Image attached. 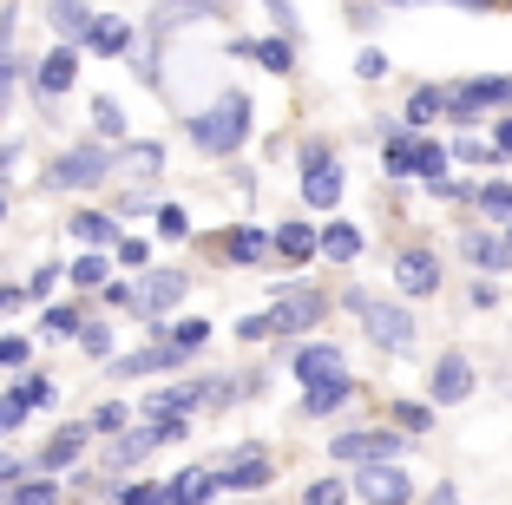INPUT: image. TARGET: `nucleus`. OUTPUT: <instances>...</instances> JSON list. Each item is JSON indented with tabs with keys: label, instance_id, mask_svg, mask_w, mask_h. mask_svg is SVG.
<instances>
[{
	"label": "nucleus",
	"instance_id": "obj_34",
	"mask_svg": "<svg viewBox=\"0 0 512 505\" xmlns=\"http://www.w3.org/2000/svg\"><path fill=\"white\" fill-rule=\"evenodd\" d=\"M46 335H86V322H79L73 302H53V309H46Z\"/></svg>",
	"mask_w": 512,
	"mask_h": 505
},
{
	"label": "nucleus",
	"instance_id": "obj_21",
	"mask_svg": "<svg viewBox=\"0 0 512 505\" xmlns=\"http://www.w3.org/2000/svg\"><path fill=\"white\" fill-rule=\"evenodd\" d=\"M92 20H99V14H92L86 0H53V27H60V33H66V46H86V33H92Z\"/></svg>",
	"mask_w": 512,
	"mask_h": 505
},
{
	"label": "nucleus",
	"instance_id": "obj_50",
	"mask_svg": "<svg viewBox=\"0 0 512 505\" xmlns=\"http://www.w3.org/2000/svg\"><path fill=\"white\" fill-rule=\"evenodd\" d=\"M119 263H132V269H138V263H151V250H145L138 237H125V243H119Z\"/></svg>",
	"mask_w": 512,
	"mask_h": 505
},
{
	"label": "nucleus",
	"instance_id": "obj_46",
	"mask_svg": "<svg viewBox=\"0 0 512 505\" xmlns=\"http://www.w3.org/2000/svg\"><path fill=\"white\" fill-rule=\"evenodd\" d=\"M237 335H243V342H263V335H276V322H270V315H243Z\"/></svg>",
	"mask_w": 512,
	"mask_h": 505
},
{
	"label": "nucleus",
	"instance_id": "obj_56",
	"mask_svg": "<svg viewBox=\"0 0 512 505\" xmlns=\"http://www.w3.org/2000/svg\"><path fill=\"white\" fill-rule=\"evenodd\" d=\"M499 151H512V119H499V138H493Z\"/></svg>",
	"mask_w": 512,
	"mask_h": 505
},
{
	"label": "nucleus",
	"instance_id": "obj_53",
	"mask_svg": "<svg viewBox=\"0 0 512 505\" xmlns=\"http://www.w3.org/2000/svg\"><path fill=\"white\" fill-rule=\"evenodd\" d=\"M132 171H158V145H132Z\"/></svg>",
	"mask_w": 512,
	"mask_h": 505
},
{
	"label": "nucleus",
	"instance_id": "obj_52",
	"mask_svg": "<svg viewBox=\"0 0 512 505\" xmlns=\"http://www.w3.org/2000/svg\"><path fill=\"white\" fill-rule=\"evenodd\" d=\"M27 401L33 407H53V381H40V374H33V381H27Z\"/></svg>",
	"mask_w": 512,
	"mask_h": 505
},
{
	"label": "nucleus",
	"instance_id": "obj_45",
	"mask_svg": "<svg viewBox=\"0 0 512 505\" xmlns=\"http://www.w3.org/2000/svg\"><path fill=\"white\" fill-rule=\"evenodd\" d=\"M119 505H165V486H125Z\"/></svg>",
	"mask_w": 512,
	"mask_h": 505
},
{
	"label": "nucleus",
	"instance_id": "obj_31",
	"mask_svg": "<svg viewBox=\"0 0 512 505\" xmlns=\"http://www.w3.org/2000/svg\"><path fill=\"white\" fill-rule=\"evenodd\" d=\"M467 263H480V269H506V263H512V243H493V237H467Z\"/></svg>",
	"mask_w": 512,
	"mask_h": 505
},
{
	"label": "nucleus",
	"instance_id": "obj_15",
	"mask_svg": "<svg viewBox=\"0 0 512 505\" xmlns=\"http://www.w3.org/2000/svg\"><path fill=\"white\" fill-rule=\"evenodd\" d=\"M276 256H283V263L322 256V230H309V223H276Z\"/></svg>",
	"mask_w": 512,
	"mask_h": 505
},
{
	"label": "nucleus",
	"instance_id": "obj_49",
	"mask_svg": "<svg viewBox=\"0 0 512 505\" xmlns=\"http://www.w3.org/2000/svg\"><path fill=\"white\" fill-rule=\"evenodd\" d=\"M355 73H362V79H381V73H388V60H381V53H375V46H368V53H362V60H355Z\"/></svg>",
	"mask_w": 512,
	"mask_h": 505
},
{
	"label": "nucleus",
	"instance_id": "obj_7",
	"mask_svg": "<svg viewBox=\"0 0 512 505\" xmlns=\"http://www.w3.org/2000/svg\"><path fill=\"white\" fill-rule=\"evenodd\" d=\"M335 460L342 466H375V460H394V453H401V433H335V446H329Z\"/></svg>",
	"mask_w": 512,
	"mask_h": 505
},
{
	"label": "nucleus",
	"instance_id": "obj_22",
	"mask_svg": "<svg viewBox=\"0 0 512 505\" xmlns=\"http://www.w3.org/2000/svg\"><path fill=\"white\" fill-rule=\"evenodd\" d=\"M79 243H92V250H106V243H119V223L106 217V210H73V223H66Z\"/></svg>",
	"mask_w": 512,
	"mask_h": 505
},
{
	"label": "nucleus",
	"instance_id": "obj_23",
	"mask_svg": "<svg viewBox=\"0 0 512 505\" xmlns=\"http://www.w3.org/2000/svg\"><path fill=\"white\" fill-rule=\"evenodd\" d=\"M348 394H355V381H348V374H335V381H316L309 394H302V414H316V420H322V414H335Z\"/></svg>",
	"mask_w": 512,
	"mask_h": 505
},
{
	"label": "nucleus",
	"instance_id": "obj_58",
	"mask_svg": "<svg viewBox=\"0 0 512 505\" xmlns=\"http://www.w3.org/2000/svg\"><path fill=\"white\" fill-rule=\"evenodd\" d=\"M506 243H512V223H506Z\"/></svg>",
	"mask_w": 512,
	"mask_h": 505
},
{
	"label": "nucleus",
	"instance_id": "obj_44",
	"mask_svg": "<svg viewBox=\"0 0 512 505\" xmlns=\"http://www.w3.org/2000/svg\"><path fill=\"white\" fill-rule=\"evenodd\" d=\"M106 309H138V289L112 276V283H106Z\"/></svg>",
	"mask_w": 512,
	"mask_h": 505
},
{
	"label": "nucleus",
	"instance_id": "obj_3",
	"mask_svg": "<svg viewBox=\"0 0 512 505\" xmlns=\"http://www.w3.org/2000/svg\"><path fill=\"white\" fill-rule=\"evenodd\" d=\"M302 204H342V164H335L329 145H302Z\"/></svg>",
	"mask_w": 512,
	"mask_h": 505
},
{
	"label": "nucleus",
	"instance_id": "obj_57",
	"mask_svg": "<svg viewBox=\"0 0 512 505\" xmlns=\"http://www.w3.org/2000/svg\"><path fill=\"white\" fill-rule=\"evenodd\" d=\"M0 217H7V197H0Z\"/></svg>",
	"mask_w": 512,
	"mask_h": 505
},
{
	"label": "nucleus",
	"instance_id": "obj_10",
	"mask_svg": "<svg viewBox=\"0 0 512 505\" xmlns=\"http://www.w3.org/2000/svg\"><path fill=\"white\" fill-rule=\"evenodd\" d=\"M112 368H119V381H138V374H171V368H184V348H171V342H151V348H138V355L112 361Z\"/></svg>",
	"mask_w": 512,
	"mask_h": 505
},
{
	"label": "nucleus",
	"instance_id": "obj_25",
	"mask_svg": "<svg viewBox=\"0 0 512 505\" xmlns=\"http://www.w3.org/2000/svg\"><path fill=\"white\" fill-rule=\"evenodd\" d=\"M322 256H329V263H355V256H362V230L335 217L329 230H322Z\"/></svg>",
	"mask_w": 512,
	"mask_h": 505
},
{
	"label": "nucleus",
	"instance_id": "obj_28",
	"mask_svg": "<svg viewBox=\"0 0 512 505\" xmlns=\"http://www.w3.org/2000/svg\"><path fill=\"white\" fill-rule=\"evenodd\" d=\"M440 112H447V92L440 86H421L407 99V125H427V119H440Z\"/></svg>",
	"mask_w": 512,
	"mask_h": 505
},
{
	"label": "nucleus",
	"instance_id": "obj_51",
	"mask_svg": "<svg viewBox=\"0 0 512 505\" xmlns=\"http://www.w3.org/2000/svg\"><path fill=\"white\" fill-rule=\"evenodd\" d=\"M27 296H33V289H20V283H14V289H0V315H14V309H27Z\"/></svg>",
	"mask_w": 512,
	"mask_h": 505
},
{
	"label": "nucleus",
	"instance_id": "obj_11",
	"mask_svg": "<svg viewBox=\"0 0 512 505\" xmlns=\"http://www.w3.org/2000/svg\"><path fill=\"white\" fill-rule=\"evenodd\" d=\"M178 302H184V276L178 269H151L145 289H138V315H165V309H178Z\"/></svg>",
	"mask_w": 512,
	"mask_h": 505
},
{
	"label": "nucleus",
	"instance_id": "obj_29",
	"mask_svg": "<svg viewBox=\"0 0 512 505\" xmlns=\"http://www.w3.org/2000/svg\"><path fill=\"white\" fill-rule=\"evenodd\" d=\"M73 283L79 289H106L112 283V256H73Z\"/></svg>",
	"mask_w": 512,
	"mask_h": 505
},
{
	"label": "nucleus",
	"instance_id": "obj_2",
	"mask_svg": "<svg viewBox=\"0 0 512 505\" xmlns=\"http://www.w3.org/2000/svg\"><path fill=\"white\" fill-rule=\"evenodd\" d=\"M348 309L362 315V328H368V342H381V348H414V315L401 309V302H381V296H368V289H355L348 296Z\"/></svg>",
	"mask_w": 512,
	"mask_h": 505
},
{
	"label": "nucleus",
	"instance_id": "obj_33",
	"mask_svg": "<svg viewBox=\"0 0 512 505\" xmlns=\"http://www.w3.org/2000/svg\"><path fill=\"white\" fill-rule=\"evenodd\" d=\"M92 125H99V138H125V112H119V99H92Z\"/></svg>",
	"mask_w": 512,
	"mask_h": 505
},
{
	"label": "nucleus",
	"instance_id": "obj_43",
	"mask_svg": "<svg viewBox=\"0 0 512 505\" xmlns=\"http://www.w3.org/2000/svg\"><path fill=\"white\" fill-rule=\"evenodd\" d=\"M309 505H348L342 479H316V486H309Z\"/></svg>",
	"mask_w": 512,
	"mask_h": 505
},
{
	"label": "nucleus",
	"instance_id": "obj_16",
	"mask_svg": "<svg viewBox=\"0 0 512 505\" xmlns=\"http://www.w3.org/2000/svg\"><path fill=\"white\" fill-rule=\"evenodd\" d=\"M73 79H79V53H73V46H53V53L40 60V92H46V99H60Z\"/></svg>",
	"mask_w": 512,
	"mask_h": 505
},
{
	"label": "nucleus",
	"instance_id": "obj_18",
	"mask_svg": "<svg viewBox=\"0 0 512 505\" xmlns=\"http://www.w3.org/2000/svg\"><path fill=\"white\" fill-rule=\"evenodd\" d=\"M217 479H224V486H237V492H256V486H270V479H276V466L250 446V453H237V466H224Z\"/></svg>",
	"mask_w": 512,
	"mask_h": 505
},
{
	"label": "nucleus",
	"instance_id": "obj_5",
	"mask_svg": "<svg viewBox=\"0 0 512 505\" xmlns=\"http://www.w3.org/2000/svg\"><path fill=\"white\" fill-rule=\"evenodd\" d=\"M512 99V79H460V86H447V119H480L486 105Z\"/></svg>",
	"mask_w": 512,
	"mask_h": 505
},
{
	"label": "nucleus",
	"instance_id": "obj_13",
	"mask_svg": "<svg viewBox=\"0 0 512 505\" xmlns=\"http://www.w3.org/2000/svg\"><path fill=\"white\" fill-rule=\"evenodd\" d=\"M467 394H473V361L467 355H440L434 361V401H467Z\"/></svg>",
	"mask_w": 512,
	"mask_h": 505
},
{
	"label": "nucleus",
	"instance_id": "obj_37",
	"mask_svg": "<svg viewBox=\"0 0 512 505\" xmlns=\"http://www.w3.org/2000/svg\"><path fill=\"white\" fill-rule=\"evenodd\" d=\"M7 505H60V486H53V479H33V486H14Z\"/></svg>",
	"mask_w": 512,
	"mask_h": 505
},
{
	"label": "nucleus",
	"instance_id": "obj_4",
	"mask_svg": "<svg viewBox=\"0 0 512 505\" xmlns=\"http://www.w3.org/2000/svg\"><path fill=\"white\" fill-rule=\"evenodd\" d=\"M355 492H362L368 505H407L414 499V479H407V466L375 460V466H355Z\"/></svg>",
	"mask_w": 512,
	"mask_h": 505
},
{
	"label": "nucleus",
	"instance_id": "obj_24",
	"mask_svg": "<svg viewBox=\"0 0 512 505\" xmlns=\"http://www.w3.org/2000/svg\"><path fill=\"white\" fill-rule=\"evenodd\" d=\"M86 433H92V427H60L53 440H46L40 466H46V473H60V466H73V460H79V446H86Z\"/></svg>",
	"mask_w": 512,
	"mask_h": 505
},
{
	"label": "nucleus",
	"instance_id": "obj_27",
	"mask_svg": "<svg viewBox=\"0 0 512 505\" xmlns=\"http://www.w3.org/2000/svg\"><path fill=\"white\" fill-rule=\"evenodd\" d=\"M447 158H453V145H434V138H414V178L440 184V178H447Z\"/></svg>",
	"mask_w": 512,
	"mask_h": 505
},
{
	"label": "nucleus",
	"instance_id": "obj_38",
	"mask_svg": "<svg viewBox=\"0 0 512 505\" xmlns=\"http://www.w3.org/2000/svg\"><path fill=\"white\" fill-rule=\"evenodd\" d=\"M204 342H211V328H204V322H178V328H171V348H184V355H197Z\"/></svg>",
	"mask_w": 512,
	"mask_h": 505
},
{
	"label": "nucleus",
	"instance_id": "obj_54",
	"mask_svg": "<svg viewBox=\"0 0 512 505\" xmlns=\"http://www.w3.org/2000/svg\"><path fill=\"white\" fill-rule=\"evenodd\" d=\"M0 486H20V460H7V453H0Z\"/></svg>",
	"mask_w": 512,
	"mask_h": 505
},
{
	"label": "nucleus",
	"instance_id": "obj_20",
	"mask_svg": "<svg viewBox=\"0 0 512 505\" xmlns=\"http://www.w3.org/2000/svg\"><path fill=\"white\" fill-rule=\"evenodd\" d=\"M158 440H171V427H158V420H151V427H132V433H119V440H112V466H132V460H145V453H151Z\"/></svg>",
	"mask_w": 512,
	"mask_h": 505
},
{
	"label": "nucleus",
	"instance_id": "obj_8",
	"mask_svg": "<svg viewBox=\"0 0 512 505\" xmlns=\"http://www.w3.org/2000/svg\"><path fill=\"white\" fill-rule=\"evenodd\" d=\"M112 171V151H99V145H79V151H66V158H53V184H66V191H86V184H99Z\"/></svg>",
	"mask_w": 512,
	"mask_h": 505
},
{
	"label": "nucleus",
	"instance_id": "obj_6",
	"mask_svg": "<svg viewBox=\"0 0 512 505\" xmlns=\"http://www.w3.org/2000/svg\"><path fill=\"white\" fill-rule=\"evenodd\" d=\"M322 315H329V296H316V289H289V296L270 302L276 335H302V328H316Z\"/></svg>",
	"mask_w": 512,
	"mask_h": 505
},
{
	"label": "nucleus",
	"instance_id": "obj_12",
	"mask_svg": "<svg viewBox=\"0 0 512 505\" xmlns=\"http://www.w3.org/2000/svg\"><path fill=\"white\" fill-rule=\"evenodd\" d=\"M289 368H296V381H302V387L335 381V374H342V348H329V342H309V348H296V361H289Z\"/></svg>",
	"mask_w": 512,
	"mask_h": 505
},
{
	"label": "nucleus",
	"instance_id": "obj_32",
	"mask_svg": "<svg viewBox=\"0 0 512 505\" xmlns=\"http://www.w3.org/2000/svg\"><path fill=\"white\" fill-rule=\"evenodd\" d=\"M381 164H388V178H414V138H388Z\"/></svg>",
	"mask_w": 512,
	"mask_h": 505
},
{
	"label": "nucleus",
	"instance_id": "obj_40",
	"mask_svg": "<svg viewBox=\"0 0 512 505\" xmlns=\"http://www.w3.org/2000/svg\"><path fill=\"white\" fill-rule=\"evenodd\" d=\"M453 158H460V164H493V158H506V151H499V145H480V138H460V145H453Z\"/></svg>",
	"mask_w": 512,
	"mask_h": 505
},
{
	"label": "nucleus",
	"instance_id": "obj_48",
	"mask_svg": "<svg viewBox=\"0 0 512 505\" xmlns=\"http://www.w3.org/2000/svg\"><path fill=\"white\" fill-rule=\"evenodd\" d=\"M263 7H270V14H276V27H283L289 40H296V7H289V0H263Z\"/></svg>",
	"mask_w": 512,
	"mask_h": 505
},
{
	"label": "nucleus",
	"instance_id": "obj_9",
	"mask_svg": "<svg viewBox=\"0 0 512 505\" xmlns=\"http://www.w3.org/2000/svg\"><path fill=\"white\" fill-rule=\"evenodd\" d=\"M394 283H401V296H434V289H440L434 250H401V256H394Z\"/></svg>",
	"mask_w": 512,
	"mask_h": 505
},
{
	"label": "nucleus",
	"instance_id": "obj_42",
	"mask_svg": "<svg viewBox=\"0 0 512 505\" xmlns=\"http://www.w3.org/2000/svg\"><path fill=\"white\" fill-rule=\"evenodd\" d=\"M27 355H33V348H27V335H7V342H0V368H7V374H14V368H27Z\"/></svg>",
	"mask_w": 512,
	"mask_h": 505
},
{
	"label": "nucleus",
	"instance_id": "obj_39",
	"mask_svg": "<svg viewBox=\"0 0 512 505\" xmlns=\"http://www.w3.org/2000/svg\"><path fill=\"white\" fill-rule=\"evenodd\" d=\"M27 407H33V401H27V387H14V394L0 401V433H14L20 420H27Z\"/></svg>",
	"mask_w": 512,
	"mask_h": 505
},
{
	"label": "nucleus",
	"instance_id": "obj_41",
	"mask_svg": "<svg viewBox=\"0 0 512 505\" xmlns=\"http://www.w3.org/2000/svg\"><path fill=\"white\" fill-rule=\"evenodd\" d=\"M158 230H165V237H191V217H184V204H158Z\"/></svg>",
	"mask_w": 512,
	"mask_h": 505
},
{
	"label": "nucleus",
	"instance_id": "obj_36",
	"mask_svg": "<svg viewBox=\"0 0 512 505\" xmlns=\"http://www.w3.org/2000/svg\"><path fill=\"white\" fill-rule=\"evenodd\" d=\"M125 420H132V407H125V401H106L99 414L86 420V427H92V433H125Z\"/></svg>",
	"mask_w": 512,
	"mask_h": 505
},
{
	"label": "nucleus",
	"instance_id": "obj_47",
	"mask_svg": "<svg viewBox=\"0 0 512 505\" xmlns=\"http://www.w3.org/2000/svg\"><path fill=\"white\" fill-rule=\"evenodd\" d=\"M79 342H86V355H112V335L99 322H86V335H79Z\"/></svg>",
	"mask_w": 512,
	"mask_h": 505
},
{
	"label": "nucleus",
	"instance_id": "obj_1",
	"mask_svg": "<svg viewBox=\"0 0 512 505\" xmlns=\"http://www.w3.org/2000/svg\"><path fill=\"white\" fill-rule=\"evenodd\" d=\"M191 138H197V151L230 158V151L250 138V92H224L211 112H197V119H191Z\"/></svg>",
	"mask_w": 512,
	"mask_h": 505
},
{
	"label": "nucleus",
	"instance_id": "obj_14",
	"mask_svg": "<svg viewBox=\"0 0 512 505\" xmlns=\"http://www.w3.org/2000/svg\"><path fill=\"white\" fill-rule=\"evenodd\" d=\"M230 53H250V60L270 66V73H289V66H296V40H289V33H270V40H237Z\"/></svg>",
	"mask_w": 512,
	"mask_h": 505
},
{
	"label": "nucleus",
	"instance_id": "obj_35",
	"mask_svg": "<svg viewBox=\"0 0 512 505\" xmlns=\"http://www.w3.org/2000/svg\"><path fill=\"white\" fill-rule=\"evenodd\" d=\"M394 427H401V433H427V427H434V414H427L421 401H394Z\"/></svg>",
	"mask_w": 512,
	"mask_h": 505
},
{
	"label": "nucleus",
	"instance_id": "obj_17",
	"mask_svg": "<svg viewBox=\"0 0 512 505\" xmlns=\"http://www.w3.org/2000/svg\"><path fill=\"white\" fill-rule=\"evenodd\" d=\"M270 250H276V237H263V230H250V223L224 230V256H230V263H243V269H250V263H263Z\"/></svg>",
	"mask_w": 512,
	"mask_h": 505
},
{
	"label": "nucleus",
	"instance_id": "obj_26",
	"mask_svg": "<svg viewBox=\"0 0 512 505\" xmlns=\"http://www.w3.org/2000/svg\"><path fill=\"white\" fill-rule=\"evenodd\" d=\"M197 401H204V387H165V394H151V407H145V414L171 427V420H184V407H197Z\"/></svg>",
	"mask_w": 512,
	"mask_h": 505
},
{
	"label": "nucleus",
	"instance_id": "obj_55",
	"mask_svg": "<svg viewBox=\"0 0 512 505\" xmlns=\"http://www.w3.org/2000/svg\"><path fill=\"white\" fill-rule=\"evenodd\" d=\"M388 7H414V0H388ZM453 7H493V0H453Z\"/></svg>",
	"mask_w": 512,
	"mask_h": 505
},
{
	"label": "nucleus",
	"instance_id": "obj_30",
	"mask_svg": "<svg viewBox=\"0 0 512 505\" xmlns=\"http://www.w3.org/2000/svg\"><path fill=\"white\" fill-rule=\"evenodd\" d=\"M473 204H480L486 210V217H493V223H512V184H480V197H473Z\"/></svg>",
	"mask_w": 512,
	"mask_h": 505
},
{
	"label": "nucleus",
	"instance_id": "obj_19",
	"mask_svg": "<svg viewBox=\"0 0 512 505\" xmlns=\"http://www.w3.org/2000/svg\"><path fill=\"white\" fill-rule=\"evenodd\" d=\"M86 46H92V53H106V60H119V53H132V27H125L119 14H99L92 33H86Z\"/></svg>",
	"mask_w": 512,
	"mask_h": 505
}]
</instances>
